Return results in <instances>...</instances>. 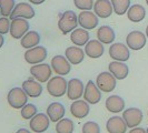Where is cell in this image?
Returning a JSON list of instances; mask_svg holds the SVG:
<instances>
[{"label": "cell", "mask_w": 148, "mask_h": 133, "mask_svg": "<svg viewBox=\"0 0 148 133\" xmlns=\"http://www.w3.org/2000/svg\"><path fill=\"white\" fill-rule=\"evenodd\" d=\"M0 15H1V11H0Z\"/></svg>", "instance_id": "cell-44"}, {"label": "cell", "mask_w": 148, "mask_h": 133, "mask_svg": "<svg viewBox=\"0 0 148 133\" xmlns=\"http://www.w3.org/2000/svg\"><path fill=\"white\" fill-rule=\"evenodd\" d=\"M111 5L116 15L123 16L127 14L130 7V0H111Z\"/></svg>", "instance_id": "cell-30"}, {"label": "cell", "mask_w": 148, "mask_h": 133, "mask_svg": "<svg viewBox=\"0 0 148 133\" xmlns=\"http://www.w3.org/2000/svg\"><path fill=\"white\" fill-rule=\"evenodd\" d=\"M116 80L117 79L110 72H101L97 75L96 84L100 91H103L105 93H109L116 88V84H117Z\"/></svg>", "instance_id": "cell-5"}, {"label": "cell", "mask_w": 148, "mask_h": 133, "mask_svg": "<svg viewBox=\"0 0 148 133\" xmlns=\"http://www.w3.org/2000/svg\"><path fill=\"white\" fill-rule=\"evenodd\" d=\"M84 100H86L89 104H97L101 100L100 90L97 87L96 83H94V81H91V80H89L85 87Z\"/></svg>", "instance_id": "cell-12"}, {"label": "cell", "mask_w": 148, "mask_h": 133, "mask_svg": "<svg viewBox=\"0 0 148 133\" xmlns=\"http://www.w3.org/2000/svg\"><path fill=\"white\" fill-rule=\"evenodd\" d=\"M127 17L129 21L132 22H140L146 17V10L141 5H133L130 6L127 11Z\"/></svg>", "instance_id": "cell-27"}, {"label": "cell", "mask_w": 148, "mask_h": 133, "mask_svg": "<svg viewBox=\"0 0 148 133\" xmlns=\"http://www.w3.org/2000/svg\"><path fill=\"white\" fill-rule=\"evenodd\" d=\"M16 133H30L29 130H27V129H20V130H18Z\"/></svg>", "instance_id": "cell-39"}, {"label": "cell", "mask_w": 148, "mask_h": 133, "mask_svg": "<svg viewBox=\"0 0 148 133\" xmlns=\"http://www.w3.org/2000/svg\"><path fill=\"white\" fill-rule=\"evenodd\" d=\"M89 103L86 100H76L70 105V113L76 119H84L89 114Z\"/></svg>", "instance_id": "cell-18"}, {"label": "cell", "mask_w": 148, "mask_h": 133, "mask_svg": "<svg viewBox=\"0 0 148 133\" xmlns=\"http://www.w3.org/2000/svg\"><path fill=\"white\" fill-rule=\"evenodd\" d=\"M146 35L143 33L141 31L134 30L130 31L126 37V43L127 47L132 50H140L146 45Z\"/></svg>", "instance_id": "cell-8"}, {"label": "cell", "mask_w": 148, "mask_h": 133, "mask_svg": "<svg viewBox=\"0 0 148 133\" xmlns=\"http://www.w3.org/2000/svg\"><path fill=\"white\" fill-rule=\"evenodd\" d=\"M70 62L64 56H55L51 60V68L57 75H67L70 72Z\"/></svg>", "instance_id": "cell-15"}, {"label": "cell", "mask_w": 148, "mask_h": 133, "mask_svg": "<svg viewBox=\"0 0 148 133\" xmlns=\"http://www.w3.org/2000/svg\"><path fill=\"white\" fill-rule=\"evenodd\" d=\"M115 31L109 26H101L97 30V39L104 44H110L115 40Z\"/></svg>", "instance_id": "cell-28"}, {"label": "cell", "mask_w": 148, "mask_h": 133, "mask_svg": "<svg viewBox=\"0 0 148 133\" xmlns=\"http://www.w3.org/2000/svg\"><path fill=\"white\" fill-rule=\"evenodd\" d=\"M65 113H66L65 107L59 102H52L47 108V115L49 117L50 121L55 122V123L64 118Z\"/></svg>", "instance_id": "cell-23"}, {"label": "cell", "mask_w": 148, "mask_h": 133, "mask_svg": "<svg viewBox=\"0 0 148 133\" xmlns=\"http://www.w3.org/2000/svg\"><path fill=\"white\" fill-rule=\"evenodd\" d=\"M22 89L30 98H38L42 93V86L32 79H28L22 82Z\"/></svg>", "instance_id": "cell-24"}, {"label": "cell", "mask_w": 148, "mask_h": 133, "mask_svg": "<svg viewBox=\"0 0 148 133\" xmlns=\"http://www.w3.org/2000/svg\"><path fill=\"white\" fill-rule=\"evenodd\" d=\"M127 124L120 117H112L106 123V129L109 133H126Z\"/></svg>", "instance_id": "cell-21"}, {"label": "cell", "mask_w": 148, "mask_h": 133, "mask_svg": "<svg viewBox=\"0 0 148 133\" xmlns=\"http://www.w3.org/2000/svg\"><path fill=\"white\" fill-rule=\"evenodd\" d=\"M50 119L45 113H37L32 119H30L29 126L31 131L36 133H42L49 128Z\"/></svg>", "instance_id": "cell-11"}, {"label": "cell", "mask_w": 148, "mask_h": 133, "mask_svg": "<svg viewBox=\"0 0 148 133\" xmlns=\"http://www.w3.org/2000/svg\"><path fill=\"white\" fill-rule=\"evenodd\" d=\"M112 11V5L109 0H97L94 3V12L99 18H108L111 16Z\"/></svg>", "instance_id": "cell-20"}, {"label": "cell", "mask_w": 148, "mask_h": 133, "mask_svg": "<svg viewBox=\"0 0 148 133\" xmlns=\"http://www.w3.org/2000/svg\"><path fill=\"white\" fill-rule=\"evenodd\" d=\"M82 133H100V126L94 121H88L82 126Z\"/></svg>", "instance_id": "cell-35"}, {"label": "cell", "mask_w": 148, "mask_h": 133, "mask_svg": "<svg viewBox=\"0 0 148 133\" xmlns=\"http://www.w3.org/2000/svg\"><path fill=\"white\" fill-rule=\"evenodd\" d=\"M15 0H0V11L2 17H9L15 8Z\"/></svg>", "instance_id": "cell-32"}, {"label": "cell", "mask_w": 148, "mask_h": 133, "mask_svg": "<svg viewBox=\"0 0 148 133\" xmlns=\"http://www.w3.org/2000/svg\"><path fill=\"white\" fill-rule=\"evenodd\" d=\"M123 119L125 120L127 126L133 129L138 126L143 121V112L138 108H128L123 112Z\"/></svg>", "instance_id": "cell-9"}, {"label": "cell", "mask_w": 148, "mask_h": 133, "mask_svg": "<svg viewBox=\"0 0 148 133\" xmlns=\"http://www.w3.org/2000/svg\"><path fill=\"white\" fill-rule=\"evenodd\" d=\"M67 60L71 63V64H79L84 61L85 58V51L80 49L78 45H73V47H68L65 52Z\"/></svg>", "instance_id": "cell-22"}, {"label": "cell", "mask_w": 148, "mask_h": 133, "mask_svg": "<svg viewBox=\"0 0 148 133\" xmlns=\"http://www.w3.org/2000/svg\"><path fill=\"white\" fill-rule=\"evenodd\" d=\"M129 133H147V131L145 130V129H143V128H138V126H136V128H133Z\"/></svg>", "instance_id": "cell-37"}, {"label": "cell", "mask_w": 148, "mask_h": 133, "mask_svg": "<svg viewBox=\"0 0 148 133\" xmlns=\"http://www.w3.org/2000/svg\"><path fill=\"white\" fill-rule=\"evenodd\" d=\"M146 131H147V133H148V128H147V130H146Z\"/></svg>", "instance_id": "cell-43"}, {"label": "cell", "mask_w": 148, "mask_h": 133, "mask_svg": "<svg viewBox=\"0 0 148 133\" xmlns=\"http://www.w3.org/2000/svg\"><path fill=\"white\" fill-rule=\"evenodd\" d=\"M78 22L82 28L86 30H92L98 26V16L90 10L82 11L78 16Z\"/></svg>", "instance_id": "cell-14"}, {"label": "cell", "mask_w": 148, "mask_h": 133, "mask_svg": "<svg viewBox=\"0 0 148 133\" xmlns=\"http://www.w3.org/2000/svg\"><path fill=\"white\" fill-rule=\"evenodd\" d=\"M146 37L148 38V24H147V28H146Z\"/></svg>", "instance_id": "cell-41"}, {"label": "cell", "mask_w": 148, "mask_h": 133, "mask_svg": "<svg viewBox=\"0 0 148 133\" xmlns=\"http://www.w3.org/2000/svg\"><path fill=\"white\" fill-rule=\"evenodd\" d=\"M10 23L7 17H3V18H0V33L1 35H6L10 31Z\"/></svg>", "instance_id": "cell-36"}, {"label": "cell", "mask_w": 148, "mask_h": 133, "mask_svg": "<svg viewBox=\"0 0 148 133\" xmlns=\"http://www.w3.org/2000/svg\"><path fill=\"white\" fill-rule=\"evenodd\" d=\"M106 109L112 112V113H118L120 111H124L125 109V101L121 96H110L109 98H107L106 100Z\"/></svg>", "instance_id": "cell-25"}, {"label": "cell", "mask_w": 148, "mask_h": 133, "mask_svg": "<svg viewBox=\"0 0 148 133\" xmlns=\"http://www.w3.org/2000/svg\"><path fill=\"white\" fill-rule=\"evenodd\" d=\"M85 87L82 80L79 79H71L68 81V87H67V96L69 100H79L84 96Z\"/></svg>", "instance_id": "cell-13"}, {"label": "cell", "mask_w": 148, "mask_h": 133, "mask_svg": "<svg viewBox=\"0 0 148 133\" xmlns=\"http://www.w3.org/2000/svg\"><path fill=\"white\" fill-rule=\"evenodd\" d=\"M109 72H110L117 80H124L126 79L129 73V68L127 64L120 61H112L108 66Z\"/></svg>", "instance_id": "cell-19"}, {"label": "cell", "mask_w": 148, "mask_h": 133, "mask_svg": "<svg viewBox=\"0 0 148 133\" xmlns=\"http://www.w3.org/2000/svg\"><path fill=\"white\" fill-rule=\"evenodd\" d=\"M3 43H5V39H3V37H2V35L0 33V48L3 45Z\"/></svg>", "instance_id": "cell-40"}, {"label": "cell", "mask_w": 148, "mask_h": 133, "mask_svg": "<svg viewBox=\"0 0 148 133\" xmlns=\"http://www.w3.org/2000/svg\"><path fill=\"white\" fill-rule=\"evenodd\" d=\"M9 105L14 109H22L28 102V96L22 88H14L9 91L7 96Z\"/></svg>", "instance_id": "cell-3"}, {"label": "cell", "mask_w": 148, "mask_h": 133, "mask_svg": "<svg viewBox=\"0 0 148 133\" xmlns=\"http://www.w3.org/2000/svg\"><path fill=\"white\" fill-rule=\"evenodd\" d=\"M75 130L74 122L69 119H61L56 124V132L57 133H73Z\"/></svg>", "instance_id": "cell-31"}, {"label": "cell", "mask_w": 148, "mask_h": 133, "mask_svg": "<svg viewBox=\"0 0 148 133\" xmlns=\"http://www.w3.org/2000/svg\"><path fill=\"white\" fill-rule=\"evenodd\" d=\"M30 73L38 82L45 83L50 80L52 70L51 66L47 63H38L30 68Z\"/></svg>", "instance_id": "cell-6"}, {"label": "cell", "mask_w": 148, "mask_h": 133, "mask_svg": "<svg viewBox=\"0 0 148 133\" xmlns=\"http://www.w3.org/2000/svg\"><path fill=\"white\" fill-rule=\"evenodd\" d=\"M104 43L99 40H89L85 45V53L91 59H98L104 54Z\"/></svg>", "instance_id": "cell-17"}, {"label": "cell", "mask_w": 148, "mask_h": 133, "mask_svg": "<svg viewBox=\"0 0 148 133\" xmlns=\"http://www.w3.org/2000/svg\"><path fill=\"white\" fill-rule=\"evenodd\" d=\"M78 24H79L78 17L76 16L74 11L68 10V11H65L60 17L58 21V28L64 35H67L69 32H73L75 29H77Z\"/></svg>", "instance_id": "cell-2"}, {"label": "cell", "mask_w": 148, "mask_h": 133, "mask_svg": "<svg viewBox=\"0 0 148 133\" xmlns=\"http://www.w3.org/2000/svg\"><path fill=\"white\" fill-rule=\"evenodd\" d=\"M94 0H74V5L77 9L85 11V10H91L94 8Z\"/></svg>", "instance_id": "cell-34"}, {"label": "cell", "mask_w": 148, "mask_h": 133, "mask_svg": "<svg viewBox=\"0 0 148 133\" xmlns=\"http://www.w3.org/2000/svg\"><path fill=\"white\" fill-rule=\"evenodd\" d=\"M30 3H32V5H41V3H44L46 0H28Z\"/></svg>", "instance_id": "cell-38"}, {"label": "cell", "mask_w": 148, "mask_h": 133, "mask_svg": "<svg viewBox=\"0 0 148 133\" xmlns=\"http://www.w3.org/2000/svg\"><path fill=\"white\" fill-rule=\"evenodd\" d=\"M146 3H147V6H148V0H146Z\"/></svg>", "instance_id": "cell-42"}, {"label": "cell", "mask_w": 148, "mask_h": 133, "mask_svg": "<svg viewBox=\"0 0 148 133\" xmlns=\"http://www.w3.org/2000/svg\"><path fill=\"white\" fill-rule=\"evenodd\" d=\"M70 40L75 45H78V47L86 45L89 41V32L84 28H77L71 32Z\"/></svg>", "instance_id": "cell-26"}, {"label": "cell", "mask_w": 148, "mask_h": 133, "mask_svg": "<svg viewBox=\"0 0 148 133\" xmlns=\"http://www.w3.org/2000/svg\"><path fill=\"white\" fill-rule=\"evenodd\" d=\"M40 42V36L37 31H28L20 40L21 47L25 49H31Z\"/></svg>", "instance_id": "cell-29"}, {"label": "cell", "mask_w": 148, "mask_h": 133, "mask_svg": "<svg viewBox=\"0 0 148 133\" xmlns=\"http://www.w3.org/2000/svg\"><path fill=\"white\" fill-rule=\"evenodd\" d=\"M21 113V118L25 120H30L37 114V107L35 104L27 103L20 111Z\"/></svg>", "instance_id": "cell-33"}, {"label": "cell", "mask_w": 148, "mask_h": 133, "mask_svg": "<svg viewBox=\"0 0 148 133\" xmlns=\"http://www.w3.org/2000/svg\"><path fill=\"white\" fill-rule=\"evenodd\" d=\"M68 82L62 75H56L47 82V91L51 96L60 98L67 93Z\"/></svg>", "instance_id": "cell-1"}, {"label": "cell", "mask_w": 148, "mask_h": 133, "mask_svg": "<svg viewBox=\"0 0 148 133\" xmlns=\"http://www.w3.org/2000/svg\"><path fill=\"white\" fill-rule=\"evenodd\" d=\"M29 31V22L23 18H15L10 23V35L14 39H21Z\"/></svg>", "instance_id": "cell-7"}, {"label": "cell", "mask_w": 148, "mask_h": 133, "mask_svg": "<svg viewBox=\"0 0 148 133\" xmlns=\"http://www.w3.org/2000/svg\"><path fill=\"white\" fill-rule=\"evenodd\" d=\"M47 49L41 47V45H36L31 49H28L27 51L25 52V60L27 63L29 64H38L41 63L46 58H47Z\"/></svg>", "instance_id": "cell-4"}, {"label": "cell", "mask_w": 148, "mask_h": 133, "mask_svg": "<svg viewBox=\"0 0 148 133\" xmlns=\"http://www.w3.org/2000/svg\"><path fill=\"white\" fill-rule=\"evenodd\" d=\"M35 17V10L34 8L30 6L29 3L26 2H19L18 5H16L11 15L9 16V18L12 20L15 18H23V19H31Z\"/></svg>", "instance_id": "cell-16"}, {"label": "cell", "mask_w": 148, "mask_h": 133, "mask_svg": "<svg viewBox=\"0 0 148 133\" xmlns=\"http://www.w3.org/2000/svg\"><path fill=\"white\" fill-rule=\"evenodd\" d=\"M109 56H110L111 59H114L115 61L125 62L130 58L129 48L124 43H120V42L111 44L110 48H109Z\"/></svg>", "instance_id": "cell-10"}]
</instances>
